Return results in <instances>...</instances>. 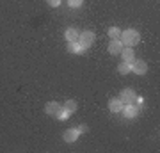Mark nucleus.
Here are the masks:
<instances>
[{
  "label": "nucleus",
  "mask_w": 160,
  "mask_h": 153,
  "mask_svg": "<svg viewBox=\"0 0 160 153\" xmlns=\"http://www.w3.org/2000/svg\"><path fill=\"white\" fill-rule=\"evenodd\" d=\"M139 110H141V107H139L137 103H125L123 109H121V114L126 119H133L139 116Z\"/></svg>",
  "instance_id": "nucleus-3"
},
{
  "label": "nucleus",
  "mask_w": 160,
  "mask_h": 153,
  "mask_svg": "<svg viewBox=\"0 0 160 153\" xmlns=\"http://www.w3.org/2000/svg\"><path fill=\"white\" fill-rule=\"evenodd\" d=\"M123 103H135V98H137V93L133 89H123L118 96Z\"/></svg>",
  "instance_id": "nucleus-6"
},
{
  "label": "nucleus",
  "mask_w": 160,
  "mask_h": 153,
  "mask_svg": "<svg viewBox=\"0 0 160 153\" xmlns=\"http://www.w3.org/2000/svg\"><path fill=\"white\" fill-rule=\"evenodd\" d=\"M62 107L73 114V112H77V109H78V103H77V100H73V98H71V100H66V102H64Z\"/></svg>",
  "instance_id": "nucleus-14"
},
{
  "label": "nucleus",
  "mask_w": 160,
  "mask_h": 153,
  "mask_svg": "<svg viewBox=\"0 0 160 153\" xmlns=\"http://www.w3.org/2000/svg\"><path fill=\"white\" fill-rule=\"evenodd\" d=\"M61 2H62V0H46V4H48L50 7H59Z\"/></svg>",
  "instance_id": "nucleus-18"
},
{
  "label": "nucleus",
  "mask_w": 160,
  "mask_h": 153,
  "mask_svg": "<svg viewBox=\"0 0 160 153\" xmlns=\"http://www.w3.org/2000/svg\"><path fill=\"white\" fill-rule=\"evenodd\" d=\"M87 130H89L87 125H78V126H75V128H68V130L62 134V141L66 142V144H73V142H77V139H78L82 134H86Z\"/></svg>",
  "instance_id": "nucleus-2"
},
{
  "label": "nucleus",
  "mask_w": 160,
  "mask_h": 153,
  "mask_svg": "<svg viewBox=\"0 0 160 153\" xmlns=\"http://www.w3.org/2000/svg\"><path fill=\"white\" fill-rule=\"evenodd\" d=\"M66 48H68V52H71V54H75V55H80V54H84V52L87 50L80 41H69L68 45H66Z\"/></svg>",
  "instance_id": "nucleus-7"
},
{
  "label": "nucleus",
  "mask_w": 160,
  "mask_h": 153,
  "mask_svg": "<svg viewBox=\"0 0 160 153\" xmlns=\"http://www.w3.org/2000/svg\"><path fill=\"white\" fill-rule=\"evenodd\" d=\"M78 38H80V32L75 27H68L64 30V39H66V43H69V41H78Z\"/></svg>",
  "instance_id": "nucleus-12"
},
{
  "label": "nucleus",
  "mask_w": 160,
  "mask_h": 153,
  "mask_svg": "<svg viewBox=\"0 0 160 153\" xmlns=\"http://www.w3.org/2000/svg\"><path fill=\"white\" fill-rule=\"evenodd\" d=\"M55 118H57L59 121H66V119L71 118V112H69V110H66L64 107H61V110L57 112V116H55Z\"/></svg>",
  "instance_id": "nucleus-15"
},
{
  "label": "nucleus",
  "mask_w": 160,
  "mask_h": 153,
  "mask_svg": "<svg viewBox=\"0 0 160 153\" xmlns=\"http://www.w3.org/2000/svg\"><path fill=\"white\" fill-rule=\"evenodd\" d=\"M132 73L146 75L148 73V63L146 61H141V59H133L132 61Z\"/></svg>",
  "instance_id": "nucleus-5"
},
{
  "label": "nucleus",
  "mask_w": 160,
  "mask_h": 153,
  "mask_svg": "<svg viewBox=\"0 0 160 153\" xmlns=\"http://www.w3.org/2000/svg\"><path fill=\"white\" fill-rule=\"evenodd\" d=\"M118 71H119V75L132 73V63H125V61H121V63L118 64Z\"/></svg>",
  "instance_id": "nucleus-13"
},
{
  "label": "nucleus",
  "mask_w": 160,
  "mask_h": 153,
  "mask_svg": "<svg viewBox=\"0 0 160 153\" xmlns=\"http://www.w3.org/2000/svg\"><path fill=\"white\" fill-rule=\"evenodd\" d=\"M78 41H80V43H82L84 46H86V48H91L92 43L96 41V34H94L92 30H84V32H80Z\"/></svg>",
  "instance_id": "nucleus-4"
},
{
  "label": "nucleus",
  "mask_w": 160,
  "mask_h": 153,
  "mask_svg": "<svg viewBox=\"0 0 160 153\" xmlns=\"http://www.w3.org/2000/svg\"><path fill=\"white\" fill-rule=\"evenodd\" d=\"M123 105H125V103L121 102L118 96H114V98H110V100H109V110H110L112 114H121V109H123Z\"/></svg>",
  "instance_id": "nucleus-11"
},
{
  "label": "nucleus",
  "mask_w": 160,
  "mask_h": 153,
  "mask_svg": "<svg viewBox=\"0 0 160 153\" xmlns=\"http://www.w3.org/2000/svg\"><path fill=\"white\" fill-rule=\"evenodd\" d=\"M61 107H62V105H61L59 102H48L45 105V114L46 116H50V118H55L57 112L61 110Z\"/></svg>",
  "instance_id": "nucleus-8"
},
{
  "label": "nucleus",
  "mask_w": 160,
  "mask_h": 153,
  "mask_svg": "<svg viewBox=\"0 0 160 153\" xmlns=\"http://www.w3.org/2000/svg\"><path fill=\"white\" fill-rule=\"evenodd\" d=\"M107 34H109L110 39H119V36H121V30L118 27H110L109 30H107Z\"/></svg>",
  "instance_id": "nucleus-16"
},
{
  "label": "nucleus",
  "mask_w": 160,
  "mask_h": 153,
  "mask_svg": "<svg viewBox=\"0 0 160 153\" xmlns=\"http://www.w3.org/2000/svg\"><path fill=\"white\" fill-rule=\"evenodd\" d=\"M121 61H125V63H132L133 59H135V52H133V46H123V50H121Z\"/></svg>",
  "instance_id": "nucleus-10"
},
{
  "label": "nucleus",
  "mask_w": 160,
  "mask_h": 153,
  "mask_svg": "<svg viewBox=\"0 0 160 153\" xmlns=\"http://www.w3.org/2000/svg\"><path fill=\"white\" fill-rule=\"evenodd\" d=\"M119 41L123 43L125 46H135L141 43V32L135 30V28H126L123 30L119 36Z\"/></svg>",
  "instance_id": "nucleus-1"
},
{
  "label": "nucleus",
  "mask_w": 160,
  "mask_h": 153,
  "mask_svg": "<svg viewBox=\"0 0 160 153\" xmlns=\"http://www.w3.org/2000/svg\"><path fill=\"white\" fill-rule=\"evenodd\" d=\"M123 46H125V45H123L119 39H110L109 46H107V50H109L110 55H119L121 50H123Z\"/></svg>",
  "instance_id": "nucleus-9"
},
{
  "label": "nucleus",
  "mask_w": 160,
  "mask_h": 153,
  "mask_svg": "<svg viewBox=\"0 0 160 153\" xmlns=\"http://www.w3.org/2000/svg\"><path fill=\"white\" fill-rule=\"evenodd\" d=\"M68 6L71 9H78V7L84 6V0H68Z\"/></svg>",
  "instance_id": "nucleus-17"
}]
</instances>
